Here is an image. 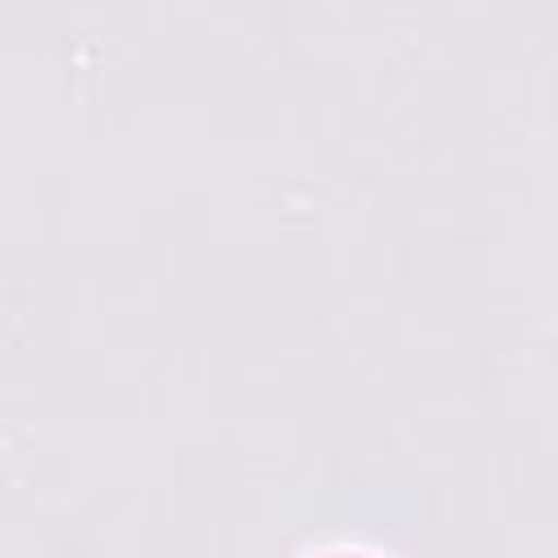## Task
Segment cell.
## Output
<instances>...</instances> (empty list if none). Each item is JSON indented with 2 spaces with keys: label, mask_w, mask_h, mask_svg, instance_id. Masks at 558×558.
Instances as JSON below:
<instances>
[{
  "label": "cell",
  "mask_w": 558,
  "mask_h": 558,
  "mask_svg": "<svg viewBox=\"0 0 558 558\" xmlns=\"http://www.w3.org/2000/svg\"><path fill=\"white\" fill-rule=\"evenodd\" d=\"M336 558H362V554H336Z\"/></svg>",
  "instance_id": "cell-1"
}]
</instances>
